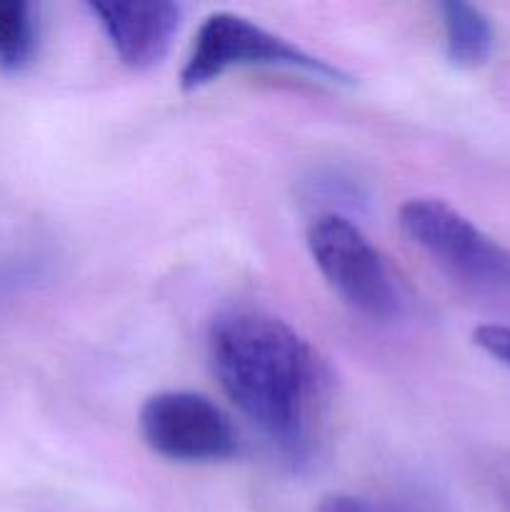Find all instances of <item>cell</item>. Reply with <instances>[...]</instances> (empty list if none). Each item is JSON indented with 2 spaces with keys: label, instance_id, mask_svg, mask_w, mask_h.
<instances>
[{
  "label": "cell",
  "instance_id": "3957f363",
  "mask_svg": "<svg viewBox=\"0 0 510 512\" xmlns=\"http://www.w3.org/2000/svg\"><path fill=\"white\" fill-rule=\"evenodd\" d=\"M398 223L410 243L445 275L480 293L510 295V250L445 200H408Z\"/></svg>",
  "mask_w": 510,
  "mask_h": 512
},
{
  "label": "cell",
  "instance_id": "8992f818",
  "mask_svg": "<svg viewBox=\"0 0 510 512\" xmlns=\"http://www.w3.org/2000/svg\"><path fill=\"white\" fill-rule=\"evenodd\" d=\"M110 45L125 65L135 70L160 63L180 25V5L170 0L153 3H90Z\"/></svg>",
  "mask_w": 510,
  "mask_h": 512
},
{
  "label": "cell",
  "instance_id": "9c48e42d",
  "mask_svg": "<svg viewBox=\"0 0 510 512\" xmlns=\"http://www.w3.org/2000/svg\"><path fill=\"white\" fill-rule=\"evenodd\" d=\"M315 512H440L423 498H363V495H328Z\"/></svg>",
  "mask_w": 510,
  "mask_h": 512
},
{
  "label": "cell",
  "instance_id": "6da1fadb",
  "mask_svg": "<svg viewBox=\"0 0 510 512\" xmlns=\"http://www.w3.org/2000/svg\"><path fill=\"white\" fill-rule=\"evenodd\" d=\"M208 353L235 408L290 465L308 463L323 380L308 340L263 310H228L210 325Z\"/></svg>",
  "mask_w": 510,
  "mask_h": 512
},
{
  "label": "cell",
  "instance_id": "5b68a950",
  "mask_svg": "<svg viewBox=\"0 0 510 512\" xmlns=\"http://www.w3.org/2000/svg\"><path fill=\"white\" fill-rule=\"evenodd\" d=\"M140 435L153 453L175 463H223L238 455V433L205 395L165 390L140 408Z\"/></svg>",
  "mask_w": 510,
  "mask_h": 512
},
{
  "label": "cell",
  "instance_id": "ba28073f",
  "mask_svg": "<svg viewBox=\"0 0 510 512\" xmlns=\"http://www.w3.org/2000/svg\"><path fill=\"white\" fill-rule=\"evenodd\" d=\"M38 45L35 8L23 0H0V68L23 70Z\"/></svg>",
  "mask_w": 510,
  "mask_h": 512
},
{
  "label": "cell",
  "instance_id": "8fae6325",
  "mask_svg": "<svg viewBox=\"0 0 510 512\" xmlns=\"http://www.w3.org/2000/svg\"><path fill=\"white\" fill-rule=\"evenodd\" d=\"M20 280H23V275H20V273H13V270L0 268V295H3V290H8L13 283H20Z\"/></svg>",
  "mask_w": 510,
  "mask_h": 512
},
{
  "label": "cell",
  "instance_id": "277c9868",
  "mask_svg": "<svg viewBox=\"0 0 510 512\" xmlns=\"http://www.w3.org/2000/svg\"><path fill=\"white\" fill-rule=\"evenodd\" d=\"M308 250L330 288L370 320H393L400 295L380 250L345 215L325 213L310 223Z\"/></svg>",
  "mask_w": 510,
  "mask_h": 512
},
{
  "label": "cell",
  "instance_id": "52a82bcc",
  "mask_svg": "<svg viewBox=\"0 0 510 512\" xmlns=\"http://www.w3.org/2000/svg\"><path fill=\"white\" fill-rule=\"evenodd\" d=\"M440 18H443L445 50L450 63L458 68H478L488 63L495 35L488 15L478 5L450 0L440 5Z\"/></svg>",
  "mask_w": 510,
  "mask_h": 512
},
{
  "label": "cell",
  "instance_id": "7a4b0ae2",
  "mask_svg": "<svg viewBox=\"0 0 510 512\" xmlns=\"http://www.w3.org/2000/svg\"><path fill=\"white\" fill-rule=\"evenodd\" d=\"M250 65L300 70L330 83H350V75L343 73L338 65L310 55L308 50L270 33L255 20L220 10L208 15L195 33L188 58L180 70V85L185 90H198L228 70L250 68Z\"/></svg>",
  "mask_w": 510,
  "mask_h": 512
},
{
  "label": "cell",
  "instance_id": "30bf717a",
  "mask_svg": "<svg viewBox=\"0 0 510 512\" xmlns=\"http://www.w3.org/2000/svg\"><path fill=\"white\" fill-rule=\"evenodd\" d=\"M473 343L510 368V325H480L473 333Z\"/></svg>",
  "mask_w": 510,
  "mask_h": 512
}]
</instances>
